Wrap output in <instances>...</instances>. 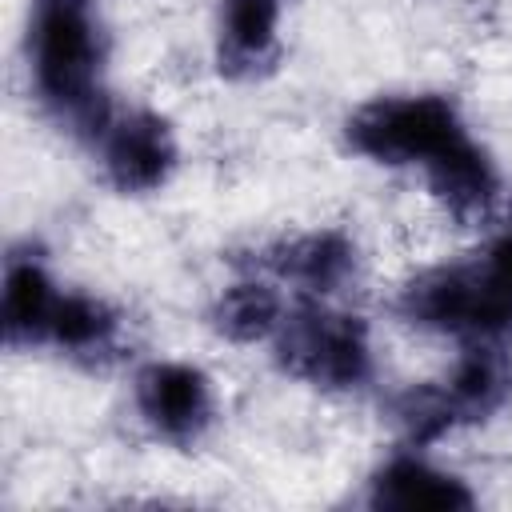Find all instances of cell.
Masks as SVG:
<instances>
[{
  "label": "cell",
  "instance_id": "6da1fadb",
  "mask_svg": "<svg viewBox=\"0 0 512 512\" xmlns=\"http://www.w3.org/2000/svg\"><path fill=\"white\" fill-rule=\"evenodd\" d=\"M400 312L432 332H452L468 340H500L512 332V232L492 240L476 260L432 268L416 276Z\"/></svg>",
  "mask_w": 512,
  "mask_h": 512
},
{
  "label": "cell",
  "instance_id": "7a4b0ae2",
  "mask_svg": "<svg viewBox=\"0 0 512 512\" xmlns=\"http://www.w3.org/2000/svg\"><path fill=\"white\" fill-rule=\"evenodd\" d=\"M36 92L48 108L68 116L80 128L104 132L112 120L100 108V32L92 24V4L76 0H40L28 32Z\"/></svg>",
  "mask_w": 512,
  "mask_h": 512
},
{
  "label": "cell",
  "instance_id": "3957f363",
  "mask_svg": "<svg viewBox=\"0 0 512 512\" xmlns=\"http://www.w3.org/2000/svg\"><path fill=\"white\" fill-rule=\"evenodd\" d=\"M468 136L456 104L436 92L380 96L352 112L348 144L376 164H428L448 144Z\"/></svg>",
  "mask_w": 512,
  "mask_h": 512
},
{
  "label": "cell",
  "instance_id": "277c9868",
  "mask_svg": "<svg viewBox=\"0 0 512 512\" xmlns=\"http://www.w3.org/2000/svg\"><path fill=\"white\" fill-rule=\"evenodd\" d=\"M276 340L280 364L320 388H360L372 376V344L356 316L304 304L284 316Z\"/></svg>",
  "mask_w": 512,
  "mask_h": 512
},
{
  "label": "cell",
  "instance_id": "5b68a950",
  "mask_svg": "<svg viewBox=\"0 0 512 512\" xmlns=\"http://www.w3.org/2000/svg\"><path fill=\"white\" fill-rule=\"evenodd\" d=\"M136 412L168 444H192L216 416V388L204 368L188 360H152L136 376Z\"/></svg>",
  "mask_w": 512,
  "mask_h": 512
},
{
  "label": "cell",
  "instance_id": "8992f818",
  "mask_svg": "<svg viewBox=\"0 0 512 512\" xmlns=\"http://www.w3.org/2000/svg\"><path fill=\"white\" fill-rule=\"evenodd\" d=\"M100 156L120 192H156L176 168V136L156 112H128L104 124Z\"/></svg>",
  "mask_w": 512,
  "mask_h": 512
},
{
  "label": "cell",
  "instance_id": "52a82bcc",
  "mask_svg": "<svg viewBox=\"0 0 512 512\" xmlns=\"http://www.w3.org/2000/svg\"><path fill=\"white\" fill-rule=\"evenodd\" d=\"M424 176H428L432 196L460 224L484 220L496 208V200H500V172H496L492 156L472 136H460L436 160H428Z\"/></svg>",
  "mask_w": 512,
  "mask_h": 512
},
{
  "label": "cell",
  "instance_id": "ba28073f",
  "mask_svg": "<svg viewBox=\"0 0 512 512\" xmlns=\"http://www.w3.org/2000/svg\"><path fill=\"white\" fill-rule=\"evenodd\" d=\"M268 264H272L276 280H288V284H296L300 292H312V296H328L352 276L356 244L336 228L300 232L292 240H280L268 256Z\"/></svg>",
  "mask_w": 512,
  "mask_h": 512
},
{
  "label": "cell",
  "instance_id": "9c48e42d",
  "mask_svg": "<svg viewBox=\"0 0 512 512\" xmlns=\"http://www.w3.org/2000/svg\"><path fill=\"white\" fill-rule=\"evenodd\" d=\"M372 504L376 508H468L476 504V496L456 472H444L432 460L392 456L372 476Z\"/></svg>",
  "mask_w": 512,
  "mask_h": 512
},
{
  "label": "cell",
  "instance_id": "30bf717a",
  "mask_svg": "<svg viewBox=\"0 0 512 512\" xmlns=\"http://www.w3.org/2000/svg\"><path fill=\"white\" fill-rule=\"evenodd\" d=\"M456 424H468V420H484L492 416L508 392H512V372H508V360L492 348V340H472V348L456 360L452 376L440 384Z\"/></svg>",
  "mask_w": 512,
  "mask_h": 512
},
{
  "label": "cell",
  "instance_id": "8fae6325",
  "mask_svg": "<svg viewBox=\"0 0 512 512\" xmlns=\"http://www.w3.org/2000/svg\"><path fill=\"white\" fill-rule=\"evenodd\" d=\"M56 284L44 272L36 256H12L4 268V300H0V320L8 344H32L48 336L52 312H56Z\"/></svg>",
  "mask_w": 512,
  "mask_h": 512
},
{
  "label": "cell",
  "instance_id": "7c38bea8",
  "mask_svg": "<svg viewBox=\"0 0 512 512\" xmlns=\"http://www.w3.org/2000/svg\"><path fill=\"white\" fill-rule=\"evenodd\" d=\"M288 308L272 280H236L228 284L212 304V328L232 344H256L272 340L284 324Z\"/></svg>",
  "mask_w": 512,
  "mask_h": 512
},
{
  "label": "cell",
  "instance_id": "4fadbf2b",
  "mask_svg": "<svg viewBox=\"0 0 512 512\" xmlns=\"http://www.w3.org/2000/svg\"><path fill=\"white\" fill-rule=\"evenodd\" d=\"M280 36V0H224L220 56L236 72H256L272 60Z\"/></svg>",
  "mask_w": 512,
  "mask_h": 512
},
{
  "label": "cell",
  "instance_id": "5bb4252c",
  "mask_svg": "<svg viewBox=\"0 0 512 512\" xmlns=\"http://www.w3.org/2000/svg\"><path fill=\"white\" fill-rule=\"evenodd\" d=\"M112 332H116V312L104 300L84 292H60L44 340H52L64 352H100L108 348Z\"/></svg>",
  "mask_w": 512,
  "mask_h": 512
},
{
  "label": "cell",
  "instance_id": "9a60e30c",
  "mask_svg": "<svg viewBox=\"0 0 512 512\" xmlns=\"http://www.w3.org/2000/svg\"><path fill=\"white\" fill-rule=\"evenodd\" d=\"M76 4H92V0H76Z\"/></svg>",
  "mask_w": 512,
  "mask_h": 512
}]
</instances>
